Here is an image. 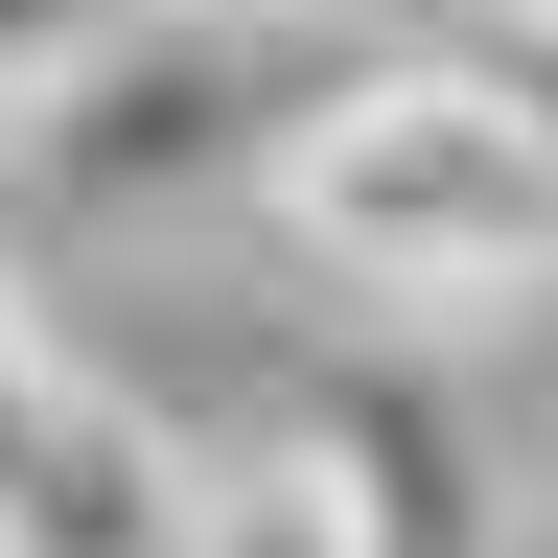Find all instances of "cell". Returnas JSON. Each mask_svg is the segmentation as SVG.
Segmentation results:
<instances>
[{
	"label": "cell",
	"instance_id": "cell-1",
	"mask_svg": "<svg viewBox=\"0 0 558 558\" xmlns=\"http://www.w3.org/2000/svg\"><path fill=\"white\" fill-rule=\"evenodd\" d=\"M256 209L349 303H512V279H558V140L512 117V70H442V47H373L279 140Z\"/></svg>",
	"mask_w": 558,
	"mask_h": 558
},
{
	"label": "cell",
	"instance_id": "cell-3",
	"mask_svg": "<svg viewBox=\"0 0 558 558\" xmlns=\"http://www.w3.org/2000/svg\"><path fill=\"white\" fill-rule=\"evenodd\" d=\"M186 535H209V465L117 373H70V326L0 279V558H186Z\"/></svg>",
	"mask_w": 558,
	"mask_h": 558
},
{
	"label": "cell",
	"instance_id": "cell-6",
	"mask_svg": "<svg viewBox=\"0 0 558 558\" xmlns=\"http://www.w3.org/2000/svg\"><path fill=\"white\" fill-rule=\"evenodd\" d=\"M117 24H140V0H0V117H24V94H70Z\"/></svg>",
	"mask_w": 558,
	"mask_h": 558
},
{
	"label": "cell",
	"instance_id": "cell-7",
	"mask_svg": "<svg viewBox=\"0 0 558 558\" xmlns=\"http://www.w3.org/2000/svg\"><path fill=\"white\" fill-rule=\"evenodd\" d=\"M488 70H512V117L558 140V24H512V47H488Z\"/></svg>",
	"mask_w": 558,
	"mask_h": 558
},
{
	"label": "cell",
	"instance_id": "cell-4",
	"mask_svg": "<svg viewBox=\"0 0 558 558\" xmlns=\"http://www.w3.org/2000/svg\"><path fill=\"white\" fill-rule=\"evenodd\" d=\"M279 465L326 488V535H349V558H512V512H488V442H465L418 373H373V349L279 396Z\"/></svg>",
	"mask_w": 558,
	"mask_h": 558
},
{
	"label": "cell",
	"instance_id": "cell-8",
	"mask_svg": "<svg viewBox=\"0 0 558 558\" xmlns=\"http://www.w3.org/2000/svg\"><path fill=\"white\" fill-rule=\"evenodd\" d=\"M233 24H349V0H233Z\"/></svg>",
	"mask_w": 558,
	"mask_h": 558
},
{
	"label": "cell",
	"instance_id": "cell-5",
	"mask_svg": "<svg viewBox=\"0 0 558 558\" xmlns=\"http://www.w3.org/2000/svg\"><path fill=\"white\" fill-rule=\"evenodd\" d=\"M186 558H349V535H326V488L279 465V442H233V465H209V535H186Z\"/></svg>",
	"mask_w": 558,
	"mask_h": 558
},
{
	"label": "cell",
	"instance_id": "cell-2",
	"mask_svg": "<svg viewBox=\"0 0 558 558\" xmlns=\"http://www.w3.org/2000/svg\"><path fill=\"white\" fill-rule=\"evenodd\" d=\"M349 70H373V24H233V0H140V24L70 70V94H24L0 140H24L47 186H94V209H140V186H279V140H303Z\"/></svg>",
	"mask_w": 558,
	"mask_h": 558
},
{
	"label": "cell",
	"instance_id": "cell-9",
	"mask_svg": "<svg viewBox=\"0 0 558 558\" xmlns=\"http://www.w3.org/2000/svg\"><path fill=\"white\" fill-rule=\"evenodd\" d=\"M512 24H558V0H512Z\"/></svg>",
	"mask_w": 558,
	"mask_h": 558
}]
</instances>
